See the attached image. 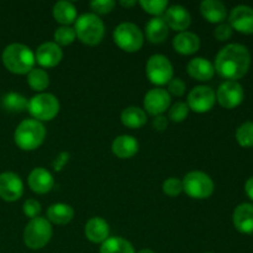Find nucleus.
<instances>
[{
  "mask_svg": "<svg viewBox=\"0 0 253 253\" xmlns=\"http://www.w3.org/2000/svg\"><path fill=\"white\" fill-rule=\"evenodd\" d=\"M245 190H246L247 195L253 200V177L250 178L246 182V185H245Z\"/></svg>",
  "mask_w": 253,
  "mask_h": 253,
  "instance_id": "nucleus-42",
  "label": "nucleus"
},
{
  "mask_svg": "<svg viewBox=\"0 0 253 253\" xmlns=\"http://www.w3.org/2000/svg\"><path fill=\"white\" fill-rule=\"evenodd\" d=\"M54 185V179L51 173L44 168H35L29 175V187L36 194H46L51 192Z\"/></svg>",
  "mask_w": 253,
  "mask_h": 253,
  "instance_id": "nucleus-17",
  "label": "nucleus"
},
{
  "mask_svg": "<svg viewBox=\"0 0 253 253\" xmlns=\"http://www.w3.org/2000/svg\"><path fill=\"white\" fill-rule=\"evenodd\" d=\"M140 5L147 14L155 17H160L168 9V2L166 0H141Z\"/></svg>",
  "mask_w": 253,
  "mask_h": 253,
  "instance_id": "nucleus-32",
  "label": "nucleus"
},
{
  "mask_svg": "<svg viewBox=\"0 0 253 253\" xmlns=\"http://www.w3.org/2000/svg\"><path fill=\"white\" fill-rule=\"evenodd\" d=\"M234 225L242 234H252L253 232V205L249 203L240 204L235 209Z\"/></svg>",
  "mask_w": 253,
  "mask_h": 253,
  "instance_id": "nucleus-22",
  "label": "nucleus"
},
{
  "mask_svg": "<svg viewBox=\"0 0 253 253\" xmlns=\"http://www.w3.org/2000/svg\"><path fill=\"white\" fill-rule=\"evenodd\" d=\"M114 42L125 52H137L143 46V34L140 27L132 22H123L118 25L113 34Z\"/></svg>",
  "mask_w": 253,
  "mask_h": 253,
  "instance_id": "nucleus-6",
  "label": "nucleus"
},
{
  "mask_svg": "<svg viewBox=\"0 0 253 253\" xmlns=\"http://www.w3.org/2000/svg\"><path fill=\"white\" fill-rule=\"evenodd\" d=\"M230 26L242 34H253V9L247 5L234 7L230 14Z\"/></svg>",
  "mask_w": 253,
  "mask_h": 253,
  "instance_id": "nucleus-14",
  "label": "nucleus"
},
{
  "mask_svg": "<svg viewBox=\"0 0 253 253\" xmlns=\"http://www.w3.org/2000/svg\"><path fill=\"white\" fill-rule=\"evenodd\" d=\"M120 5H121V6H124V7H126V9H127V7L135 6L136 1H127V0H126V1H125V0H121Z\"/></svg>",
  "mask_w": 253,
  "mask_h": 253,
  "instance_id": "nucleus-43",
  "label": "nucleus"
},
{
  "mask_svg": "<svg viewBox=\"0 0 253 253\" xmlns=\"http://www.w3.org/2000/svg\"><path fill=\"white\" fill-rule=\"evenodd\" d=\"M22 209H24V214L27 217L35 219V217H39L40 212H41V204L35 199H27L24 203V208Z\"/></svg>",
  "mask_w": 253,
  "mask_h": 253,
  "instance_id": "nucleus-37",
  "label": "nucleus"
},
{
  "mask_svg": "<svg viewBox=\"0 0 253 253\" xmlns=\"http://www.w3.org/2000/svg\"><path fill=\"white\" fill-rule=\"evenodd\" d=\"M236 140L242 147H253V123L242 124L236 131Z\"/></svg>",
  "mask_w": 253,
  "mask_h": 253,
  "instance_id": "nucleus-31",
  "label": "nucleus"
},
{
  "mask_svg": "<svg viewBox=\"0 0 253 253\" xmlns=\"http://www.w3.org/2000/svg\"><path fill=\"white\" fill-rule=\"evenodd\" d=\"M147 121V116L142 109L137 106H128L121 113V123L128 128H140Z\"/></svg>",
  "mask_w": 253,
  "mask_h": 253,
  "instance_id": "nucleus-27",
  "label": "nucleus"
},
{
  "mask_svg": "<svg viewBox=\"0 0 253 253\" xmlns=\"http://www.w3.org/2000/svg\"><path fill=\"white\" fill-rule=\"evenodd\" d=\"M24 184L16 173L5 172L0 174V198L5 202H16L22 197Z\"/></svg>",
  "mask_w": 253,
  "mask_h": 253,
  "instance_id": "nucleus-12",
  "label": "nucleus"
},
{
  "mask_svg": "<svg viewBox=\"0 0 253 253\" xmlns=\"http://www.w3.org/2000/svg\"><path fill=\"white\" fill-rule=\"evenodd\" d=\"M244 88L236 81H226L216 91V100L225 109H234L244 100Z\"/></svg>",
  "mask_w": 253,
  "mask_h": 253,
  "instance_id": "nucleus-11",
  "label": "nucleus"
},
{
  "mask_svg": "<svg viewBox=\"0 0 253 253\" xmlns=\"http://www.w3.org/2000/svg\"><path fill=\"white\" fill-rule=\"evenodd\" d=\"M111 150L116 157L126 160L133 157L138 152V142L133 136L121 135L113 141Z\"/></svg>",
  "mask_w": 253,
  "mask_h": 253,
  "instance_id": "nucleus-21",
  "label": "nucleus"
},
{
  "mask_svg": "<svg viewBox=\"0 0 253 253\" xmlns=\"http://www.w3.org/2000/svg\"><path fill=\"white\" fill-rule=\"evenodd\" d=\"M146 74L151 83L165 85L173 78V66L169 59L162 54H153L146 64Z\"/></svg>",
  "mask_w": 253,
  "mask_h": 253,
  "instance_id": "nucleus-9",
  "label": "nucleus"
},
{
  "mask_svg": "<svg viewBox=\"0 0 253 253\" xmlns=\"http://www.w3.org/2000/svg\"><path fill=\"white\" fill-rule=\"evenodd\" d=\"M183 192L193 199H207L214 193V182L204 172H189L182 180Z\"/></svg>",
  "mask_w": 253,
  "mask_h": 253,
  "instance_id": "nucleus-8",
  "label": "nucleus"
},
{
  "mask_svg": "<svg viewBox=\"0 0 253 253\" xmlns=\"http://www.w3.org/2000/svg\"><path fill=\"white\" fill-rule=\"evenodd\" d=\"M170 95L166 89L155 88L147 91L143 99L146 111L152 116H160L169 109Z\"/></svg>",
  "mask_w": 253,
  "mask_h": 253,
  "instance_id": "nucleus-13",
  "label": "nucleus"
},
{
  "mask_svg": "<svg viewBox=\"0 0 253 253\" xmlns=\"http://www.w3.org/2000/svg\"><path fill=\"white\" fill-rule=\"evenodd\" d=\"M27 111L31 114L34 120L49 121L59 113V101L53 94H37L29 100Z\"/></svg>",
  "mask_w": 253,
  "mask_h": 253,
  "instance_id": "nucleus-7",
  "label": "nucleus"
},
{
  "mask_svg": "<svg viewBox=\"0 0 253 253\" xmlns=\"http://www.w3.org/2000/svg\"><path fill=\"white\" fill-rule=\"evenodd\" d=\"M200 12L211 24H222L227 16L226 6L219 0H204L200 4Z\"/></svg>",
  "mask_w": 253,
  "mask_h": 253,
  "instance_id": "nucleus-23",
  "label": "nucleus"
},
{
  "mask_svg": "<svg viewBox=\"0 0 253 253\" xmlns=\"http://www.w3.org/2000/svg\"><path fill=\"white\" fill-rule=\"evenodd\" d=\"M185 89H187V86H185V83L182 81L180 78H172L169 81V83H168V93H169V95L172 94V95L174 96H182L183 94L185 93Z\"/></svg>",
  "mask_w": 253,
  "mask_h": 253,
  "instance_id": "nucleus-38",
  "label": "nucleus"
},
{
  "mask_svg": "<svg viewBox=\"0 0 253 253\" xmlns=\"http://www.w3.org/2000/svg\"><path fill=\"white\" fill-rule=\"evenodd\" d=\"M74 210L69 205L57 203L47 209V220L56 225H67L73 220Z\"/></svg>",
  "mask_w": 253,
  "mask_h": 253,
  "instance_id": "nucleus-25",
  "label": "nucleus"
},
{
  "mask_svg": "<svg viewBox=\"0 0 253 253\" xmlns=\"http://www.w3.org/2000/svg\"><path fill=\"white\" fill-rule=\"evenodd\" d=\"M1 106L10 113H22L27 110L29 100L19 93H7L6 95L2 96Z\"/></svg>",
  "mask_w": 253,
  "mask_h": 253,
  "instance_id": "nucleus-29",
  "label": "nucleus"
},
{
  "mask_svg": "<svg viewBox=\"0 0 253 253\" xmlns=\"http://www.w3.org/2000/svg\"><path fill=\"white\" fill-rule=\"evenodd\" d=\"M187 71L188 74H189L192 78L200 82H207L210 81V79L214 77L215 67L214 64L210 61H208L207 58L197 57V58H193L192 61L188 63Z\"/></svg>",
  "mask_w": 253,
  "mask_h": 253,
  "instance_id": "nucleus-20",
  "label": "nucleus"
},
{
  "mask_svg": "<svg viewBox=\"0 0 253 253\" xmlns=\"http://www.w3.org/2000/svg\"><path fill=\"white\" fill-rule=\"evenodd\" d=\"M163 193L168 197H178L180 193L183 192V184L182 180L177 179V178H168L167 180H165L163 183Z\"/></svg>",
  "mask_w": 253,
  "mask_h": 253,
  "instance_id": "nucleus-35",
  "label": "nucleus"
},
{
  "mask_svg": "<svg viewBox=\"0 0 253 253\" xmlns=\"http://www.w3.org/2000/svg\"><path fill=\"white\" fill-rule=\"evenodd\" d=\"M84 234L86 239L93 244H103L109 239L110 227L108 222L101 217H91L85 224Z\"/></svg>",
  "mask_w": 253,
  "mask_h": 253,
  "instance_id": "nucleus-18",
  "label": "nucleus"
},
{
  "mask_svg": "<svg viewBox=\"0 0 253 253\" xmlns=\"http://www.w3.org/2000/svg\"><path fill=\"white\" fill-rule=\"evenodd\" d=\"M250 64L251 56L249 49L244 44L230 43L217 53L214 67L220 77L235 81L247 73Z\"/></svg>",
  "mask_w": 253,
  "mask_h": 253,
  "instance_id": "nucleus-1",
  "label": "nucleus"
},
{
  "mask_svg": "<svg viewBox=\"0 0 253 253\" xmlns=\"http://www.w3.org/2000/svg\"><path fill=\"white\" fill-rule=\"evenodd\" d=\"M152 125H153V127L158 131L166 130V128H167V125H168L167 118H165V116H162V115L156 116L155 120H153V123H152Z\"/></svg>",
  "mask_w": 253,
  "mask_h": 253,
  "instance_id": "nucleus-41",
  "label": "nucleus"
},
{
  "mask_svg": "<svg viewBox=\"0 0 253 253\" xmlns=\"http://www.w3.org/2000/svg\"><path fill=\"white\" fill-rule=\"evenodd\" d=\"M188 114H189V108H188L187 104L178 101L170 106L169 111H168V118L174 123H182L187 119Z\"/></svg>",
  "mask_w": 253,
  "mask_h": 253,
  "instance_id": "nucleus-34",
  "label": "nucleus"
},
{
  "mask_svg": "<svg viewBox=\"0 0 253 253\" xmlns=\"http://www.w3.org/2000/svg\"><path fill=\"white\" fill-rule=\"evenodd\" d=\"M68 157L69 155L67 152H62L59 153L58 156L56 157V160H54L53 162V168L56 170H61L62 168H63V166L66 165L67 162H68Z\"/></svg>",
  "mask_w": 253,
  "mask_h": 253,
  "instance_id": "nucleus-40",
  "label": "nucleus"
},
{
  "mask_svg": "<svg viewBox=\"0 0 253 253\" xmlns=\"http://www.w3.org/2000/svg\"><path fill=\"white\" fill-rule=\"evenodd\" d=\"M168 34H169V27L167 26L163 17H153L146 25V37L152 43L165 42Z\"/></svg>",
  "mask_w": 253,
  "mask_h": 253,
  "instance_id": "nucleus-24",
  "label": "nucleus"
},
{
  "mask_svg": "<svg viewBox=\"0 0 253 253\" xmlns=\"http://www.w3.org/2000/svg\"><path fill=\"white\" fill-rule=\"evenodd\" d=\"M90 7L96 14H109L115 7V1L113 0H93Z\"/></svg>",
  "mask_w": 253,
  "mask_h": 253,
  "instance_id": "nucleus-36",
  "label": "nucleus"
},
{
  "mask_svg": "<svg viewBox=\"0 0 253 253\" xmlns=\"http://www.w3.org/2000/svg\"><path fill=\"white\" fill-rule=\"evenodd\" d=\"M77 35L71 26H61L54 32V43L61 46H68L76 40Z\"/></svg>",
  "mask_w": 253,
  "mask_h": 253,
  "instance_id": "nucleus-33",
  "label": "nucleus"
},
{
  "mask_svg": "<svg viewBox=\"0 0 253 253\" xmlns=\"http://www.w3.org/2000/svg\"><path fill=\"white\" fill-rule=\"evenodd\" d=\"M163 20L166 21L167 26L174 31L184 32L190 26L192 17L189 11L182 5H172L166 10Z\"/></svg>",
  "mask_w": 253,
  "mask_h": 253,
  "instance_id": "nucleus-15",
  "label": "nucleus"
},
{
  "mask_svg": "<svg viewBox=\"0 0 253 253\" xmlns=\"http://www.w3.org/2000/svg\"><path fill=\"white\" fill-rule=\"evenodd\" d=\"M138 253H156V252H153L152 250H141Z\"/></svg>",
  "mask_w": 253,
  "mask_h": 253,
  "instance_id": "nucleus-44",
  "label": "nucleus"
},
{
  "mask_svg": "<svg viewBox=\"0 0 253 253\" xmlns=\"http://www.w3.org/2000/svg\"><path fill=\"white\" fill-rule=\"evenodd\" d=\"M5 68L15 74H29L34 69L35 54L31 48L22 43H11L2 52Z\"/></svg>",
  "mask_w": 253,
  "mask_h": 253,
  "instance_id": "nucleus-2",
  "label": "nucleus"
},
{
  "mask_svg": "<svg viewBox=\"0 0 253 253\" xmlns=\"http://www.w3.org/2000/svg\"><path fill=\"white\" fill-rule=\"evenodd\" d=\"M52 237L51 222L44 217H35L29 221L24 231V242L29 249L41 250Z\"/></svg>",
  "mask_w": 253,
  "mask_h": 253,
  "instance_id": "nucleus-5",
  "label": "nucleus"
},
{
  "mask_svg": "<svg viewBox=\"0 0 253 253\" xmlns=\"http://www.w3.org/2000/svg\"><path fill=\"white\" fill-rule=\"evenodd\" d=\"M46 137V128L40 121L27 119L20 123L14 133V140L17 147L24 151H34L43 143Z\"/></svg>",
  "mask_w": 253,
  "mask_h": 253,
  "instance_id": "nucleus-3",
  "label": "nucleus"
},
{
  "mask_svg": "<svg viewBox=\"0 0 253 253\" xmlns=\"http://www.w3.org/2000/svg\"><path fill=\"white\" fill-rule=\"evenodd\" d=\"M53 17L63 26L73 24L77 19V9L71 1H58L53 6Z\"/></svg>",
  "mask_w": 253,
  "mask_h": 253,
  "instance_id": "nucleus-26",
  "label": "nucleus"
},
{
  "mask_svg": "<svg viewBox=\"0 0 253 253\" xmlns=\"http://www.w3.org/2000/svg\"><path fill=\"white\" fill-rule=\"evenodd\" d=\"M216 101V95L210 86L198 85L188 94V108L195 113H208L211 110Z\"/></svg>",
  "mask_w": 253,
  "mask_h": 253,
  "instance_id": "nucleus-10",
  "label": "nucleus"
},
{
  "mask_svg": "<svg viewBox=\"0 0 253 253\" xmlns=\"http://www.w3.org/2000/svg\"><path fill=\"white\" fill-rule=\"evenodd\" d=\"M63 52L61 47L54 42H44L37 48L35 53V61L44 68L56 67L62 61Z\"/></svg>",
  "mask_w": 253,
  "mask_h": 253,
  "instance_id": "nucleus-16",
  "label": "nucleus"
},
{
  "mask_svg": "<svg viewBox=\"0 0 253 253\" xmlns=\"http://www.w3.org/2000/svg\"><path fill=\"white\" fill-rule=\"evenodd\" d=\"M173 48L175 49V52L184 54V56L195 53L200 48L199 36L189 31L179 32L173 39Z\"/></svg>",
  "mask_w": 253,
  "mask_h": 253,
  "instance_id": "nucleus-19",
  "label": "nucleus"
},
{
  "mask_svg": "<svg viewBox=\"0 0 253 253\" xmlns=\"http://www.w3.org/2000/svg\"><path fill=\"white\" fill-rule=\"evenodd\" d=\"M77 37L88 46L100 43L105 34L103 20L95 14H83L77 19L74 27Z\"/></svg>",
  "mask_w": 253,
  "mask_h": 253,
  "instance_id": "nucleus-4",
  "label": "nucleus"
},
{
  "mask_svg": "<svg viewBox=\"0 0 253 253\" xmlns=\"http://www.w3.org/2000/svg\"><path fill=\"white\" fill-rule=\"evenodd\" d=\"M214 36L219 41H226L232 36V27L229 24H220L215 29Z\"/></svg>",
  "mask_w": 253,
  "mask_h": 253,
  "instance_id": "nucleus-39",
  "label": "nucleus"
},
{
  "mask_svg": "<svg viewBox=\"0 0 253 253\" xmlns=\"http://www.w3.org/2000/svg\"><path fill=\"white\" fill-rule=\"evenodd\" d=\"M27 83L32 90L43 91L49 85V77L43 69L34 68L27 74Z\"/></svg>",
  "mask_w": 253,
  "mask_h": 253,
  "instance_id": "nucleus-30",
  "label": "nucleus"
},
{
  "mask_svg": "<svg viewBox=\"0 0 253 253\" xmlns=\"http://www.w3.org/2000/svg\"><path fill=\"white\" fill-rule=\"evenodd\" d=\"M100 253H135L132 245L121 237H109L101 244Z\"/></svg>",
  "mask_w": 253,
  "mask_h": 253,
  "instance_id": "nucleus-28",
  "label": "nucleus"
}]
</instances>
